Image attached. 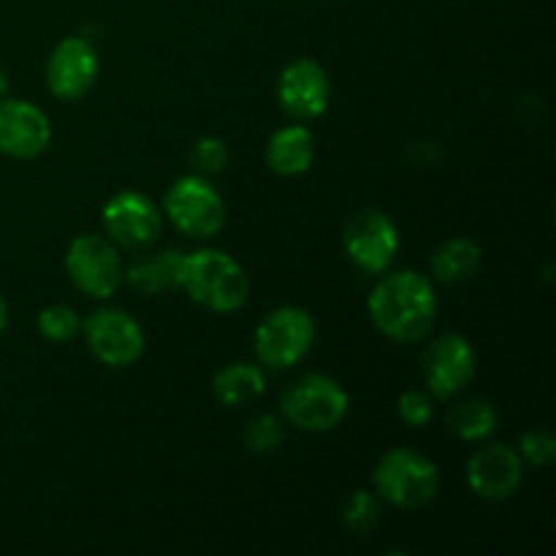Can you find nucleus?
<instances>
[{
	"label": "nucleus",
	"mask_w": 556,
	"mask_h": 556,
	"mask_svg": "<svg viewBox=\"0 0 556 556\" xmlns=\"http://www.w3.org/2000/svg\"><path fill=\"white\" fill-rule=\"evenodd\" d=\"M372 481L386 503L407 510L424 508L440 492L438 465L413 448L389 451L375 467Z\"/></svg>",
	"instance_id": "7ed1b4c3"
},
{
	"label": "nucleus",
	"mask_w": 556,
	"mask_h": 556,
	"mask_svg": "<svg viewBox=\"0 0 556 556\" xmlns=\"http://www.w3.org/2000/svg\"><path fill=\"white\" fill-rule=\"evenodd\" d=\"M445 424L462 440H486L497 429V410L486 400H462L451 407Z\"/></svg>",
	"instance_id": "aec40b11"
},
{
	"label": "nucleus",
	"mask_w": 556,
	"mask_h": 556,
	"mask_svg": "<svg viewBox=\"0 0 556 556\" xmlns=\"http://www.w3.org/2000/svg\"><path fill=\"white\" fill-rule=\"evenodd\" d=\"M98 52L87 38L71 36L63 38L52 49L47 63V85L49 92L60 101H79L90 92L98 79Z\"/></svg>",
	"instance_id": "ddd939ff"
},
{
	"label": "nucleus",
	"mask_w": 556,
	"mask_h": 556,
	"mask_svg": "<svg viewBox=\"0 0 556 556\" xmlns=\"http://www.w3.org/2000/svg\"><path fill=\"white\" fill-rule=\"evenodd\" d=\"M52 125L49 117L22 98L0 101V152L16 161L38 157L49 147Z\"/></svg>",
	"instance_id": "4468645a"
},
{
	"label": "nucleus",
	"mask_w": 556,
	"mask_h": 556,
	"mask_svg": "<svg viewBox=\"0 0 556 556\" xmlns=\"http://www.w3.org/2000/svg\"><path fill=\"white\" fill-rule=\"evenodd\" d=\"M521 478H525V465H521L519 451L505 443L483 445L476 451L467 465V483L472 492L483 500H508L519 492Z\"/></svg>",
	"instance_id": "2eb2a0df"
},
{
	"label": "nucleus",
	"mask_w": 556,
	"mask_h": 556,
	"mask_svg": "<svg viewBox=\"0 0 556 556\" xmlns=\"http://www.w3.org/2000/svg\"><path fill=\"white\" fill-rule=\"evenodd\" d=\"M315 161V136L304 125L280 128L266 144V166L280 177H299Z\"/></svg>",
	"instance_id": "dca6fc26"
},
{
	"label": "nucleus",
	"mask_w": 556,
	"mask_h": 556,
	"mask_svg": "<svg viewBox=\"0 0 556 556\" xmlns=\"http://www.w3.org/2000/svg\"><path fill=\"white\" fill-rule=\"evenodd\" d=\"M369 318L380 334L394 342H418L438 318V296L432 280L416 269L386 275L369 293Z\"/></svg>",
	"instance_id": "f257e3e1"
},
{
	"label": "nucleus",
	"mask_w": 556,
	"mask_h": 556,
	"mask_svg": "<svg viewBox=\"0 0 556 556\" xmlns=\"http://www.w3.org/2000/svg\"><path fill=\"white\" fill-rule=\"evenodd\" d=\"M65 271L71 282L90 299H109L123 286V258L106 237L81 233L68 244Z\"/></svg>",
	"instance_id": "0eeeda50"
},
{
	"label": "nucleus",
	"mask_w": 556,
	"mask_h": 556,
	"mask_svg": "<svg viewBox=\"0 0 556 556\" xmlns=\"http://www.w3.org/2000/svg\"><path fill=\"white\" fill-rule=\"evenodd\" d=\"M5 326H9V304H5L3 293H0V334L5 331Z\"/></svg>",
	"instance_id": "bb28decb"
},
{
	"label": "nucleus",
	"mask_w": 556,
	"mask_h": 556,
	"mask_svg": "<svg viewBox=\"0 0 556 556\" xmlns=\"http://www.w3.org/2000/svg\"><path fill=\"white\" fill-rule=\"evenodd\" d=\"M342 244L353 264L367 275H380L391 266L400 250V231L394 220L380 210H362L348 220Z\"/></svg>",
	"instance_id": "1a4fd4ad"
},
{
	"label": "nucleus",
	"mask_w": 556,
	"mask_h": 556,
	"mask_svg": "<svg viewBox=\"0 0 556 556\" xmlns=\"http://www.w3.org/2000/svg\"><path fill=\"white\" fill-rule=\"evenodd\" d=\"M396 410H400L402 421H407L410 427H424L432 418V396H427L424 391H405L396 402Z\"/></svg>",
	"instance_id": "a878e982"
},
{
	"label": "nucleus",
	"mask_w": 556,
	"mask_h": 556,
	"mask_svg": "<svg viewBox=\"0 0 556 556\" xmlns=\"http://www.w3.org/2000/svg\"><path fill=\"white\" fill-rule=\"evenodd\" d=\"M266 389V378L255 364H228L215 375V391L217 402L226 407H242L248 402L258 400Z\"/></svg>",
	"instance_id": "a211bd4d"
},
{
	"label": "nucleus",
	"mask_w": 556,
	"mask_h": 556,
	"mask_svg": "<svg viewBox=\"0 0 556 556\" xmlns=\"http://www.w3.org/2000/svg\"><path fill=\"white\" fill-rule=\"evenodd\" d=\"M190 161H193L195 172L201 177H212V174H220L228 163V147L226 141L217 139V136H204L193 144L190 150Z\"/></svg>",
	"instance_id": "b1692460"
},
{
	"label": "nucleus",
	"mask_w": 556,
	"mask_h": 556,
	"mask_svg": "<svg viewBox=\"0 0 556 556\" xmlns=\"http://www.w3.org/2000/svg\"><path fill=\"white\" fill-rule=\"evenodd\" d=\"M315 342V320L302 307L271 309L258 324L253 348L258 362L271 369H288L302 362Z\"/></svg>",
	"instance_id": "39448f33"
},
{
	"label": "nucleus",
	"mask_w": 556,
	"mask_h": 556,
	"mask_svg": "<svg viewBox=\"0 0 556 556\" xmlns=\"http://www.w3.org/2000/svg\"><path fill=\"white\" fill-rule=\"evenodd\" d=\"M282 427L275 416L264 413V416H255L253 421L244 427V445H248L253 454H271L282 445Z\"/></svg>",
	"instance_id": "5701e85b"
},
{
	"label": "nucleus",
	"mask_w": 556,
	"mask_h": 556,
	"mask_svg": "<svg viewBox=\"0 0 556 556\" xmlns=\"http://www.w3.org/2000/svg\"><path fill=\"white\" fill-rule=\"evenodd\" d=\"M521 462L532 467H548L556 456V440L548 432H527L519 443Z\"/></svg>",
	"instance_id": "393cba45"
},
{
	"label": "nucleus",
	"mask_w": 556,
	"mask_h": 556,
	"mask_svg": "<svg viewBox=\"0 0 556 556\" xmlns=\"http://www.w3.org/2000/svg\"><path fill=\"white\" fill-rule=\"evenodd\" d=\"M182 269H185V255L179 250H161L155 255H144L136 261L125 277L130 286L139 293L155 296L163 291H177L182 288Z\"/></svg>",
	"instance_id": "f3484780"
},
{
	"label": "nucleus",
	"mask_w": 556,
	"mask_h": 556,
	"mask_svg": "<svg viewBox=\"0 0 556 556\" xmlns=\"http://www.w3.org/2000/svg\"><path fill=\"white\" fill-rule=\"evenodd\" d=\"M182 288L212 313H233L250 296V277L237 258L223 250H195L185 255Z\"/></svg>",
	"instance_id": "f03ea898"
},
{
	"label": "nucleus",
	"mask_w": 556,
	"mask_h": 556,
	"mask_svg": "<svg viewBox=\"0 0 556 556\" xmlns=\"http://www.w3.org/2000/svg\"><path fill=\"white\" fill-rule=\"evenodd\" d=\"M87 348L106 367H130L144 353V331L134 315L123 309L103 307L81 324Z\"/></svg>",
	"instance_id": "6e6552de"
},
{
	"label": "nucleus",
	"mask_w": 556,
	"mask_h": 556,
	"mask_svg": "<svg viewBox=\"0 0 556 556\" xmlns=\"http://www.w3.org/2000/svg\"><path fill=\"white\" fill-rule=\"evenodd\" d=\"M5 90H9V74H5V68L0 65V98L5 96Z\"/></svg>",
	"instance_id": "cd10ccee"
},
{
	"label": "nucleus",
	"mask_w": 556,
	"mask_h": 556,
	"mask_svg": "<svg viewBox=\"0 0 556 556\" xmlns=\"http://www.w3.org/2000/svg\"><path fill=\"white\" fill-rule=\"evenodd\" d=\"M340 519L353 535H369L380 521V503L369 492H353L340 510Z\"/></svg>",
	"instance_id": "412c9836"
},
{
	"label": "nucleus",
	"mask_w": 556,
	"mask_h": 556,
	"mask_svg": "<svg viewBox=\"0 0 556 556\" xmlns=\"http://www.w3.org/2000/svg\"><path fill=\"white\" fill-rule=\"evenodd\" d=\"M106 237L125 250H147L161 239L163 215L147 195L123 190L112 195L101 212Z\"/></svg>",
	"instance_id": "9d476101"
},
{
	"label": "nucleus",
	"mask_w": 556,
	"mask_h": 556,
	"mask_svg": "<svg viewBox=\"0 0 556 556\" xmlns=\"http://www.w3.org/2000/svg\"><path fill=\"white\" fill-rule=\"evenodd\" d=\"M282 416L304 432H331L348 416V391L329 375H304L280 400Z\"/></svg>",
	"instance_id": "20e7f679"
},
{
	"label": "nucleus",
	"mask_w": 556,
	"mask_h": 556,
	"mask_svg": "<svg viewBox=\"0 0 556 556\" xmlns=\"http://www.w3.org/2000/svg\"><path fill=\"white\" fill-rule=\"evenodd\" d=\"M483 253L472 239H448L432 255V275L440 282H465L478 275Z\"/></svg>",
	"instance_id": "6ab92c4d"
},
{
	"label": "nucleus",
	"mask_w": 556,
	"mask_h": 556,
	"mask_svg": "<svg viewBox=\"0 0 556 556\" xmlns=\"http://www.w3.org/2000/svg\"><path fill=\"white\" fill-rule=\"evenodd\" d=\"M277 98L288 117L299 119V123L318 119L331 98L329 74L324 65L309 58L293 60L282 68L280 81H277Z\"/></svg>",
	"instance_id": "f8f14e48"
},
{
	"label": "nucleus",
	"mask_w": 556,
	"mask_h": 556,
	"mask_svg": "<svg viewBox=\"0 0 556 556\" xmlns=\"http://www.w3.org/2000/svg\"><path fill=\"white\" fill-rule=\"evenodd\" d=\"M163 210L174 228L193 239H210L226 226V204L201 174L177 179L163 199Z\"/></svg>",
	"instance_id": "423d86ee"
},
{
	"label": "nucleus",
	"mask_w": 556,
	"mask_h": 556,
	"mask_svg": "<svg viewBox=\"0 0 556 556\" xmlns=\"http://www.w3.org/2000/svg\"><path fill=\"white\" fill-rule=\"evenodd\" d=\"M38 331L49 342H71L81 329V318L68 304H52L38 313Z\"/></svg>",
	"instance_id": "4be33fe9"
},
{
	"label": "nucleus",
	"mask_w": 556,
	"mask_h": 556,
	"mask_svg": "<svg viewBox=\"0 0 556 556\" xmlns=\"http://www.w3.org/2000/svg\"><path fill=\"white\" fill-rule=\"evenodd\" d=\"M421 372L434 400H451L476 375V351L462 334H443L424 353Z\"/></svg>",
	"instance_id": "9b49d317"
}]
</instances>
